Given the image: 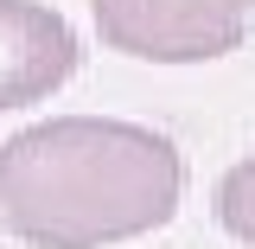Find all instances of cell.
<instances>
[{
	"label": "cell",
	"instance_id": "obj_1",
	"mask_svg": "<svg viewBox=\"0 0 255 249\" xmlns=\"http://www.w3.org/2000/svg\"><path fill=\"white\" fill-rule=\"evenodd\" d=\"M185 160L147 122L51 115L0 141V230L32 249H102L166 230Z\"/></svg>",
	"mask_w": 255,
	"mask_h": 249
},
{
	"label": "cell",
	"instance_id": "obj_2",
	"mask_svg": "<svg viewBox=\"0 0 255 249\" xmlns=\"http://www.w3.org/2000/svg\"><path fill=\"white\" fill-rule=\"evenodd\" d=\"M96 38L140 64H211L249 38L255 0H90Z\"/></svg>",
	"mask_w": 255,
	"mask_h": 249
},
{
	"label": "cell",
	"instance_id": "obj_3",
	"mask_svg": "<svg viewBox=\"0 0 255 249\" xmlns=\"http://www.w3.org/2000/svg\"><path fill=\"white\" fill-rule=\"evenodd\" d=\"M77 32L45 0H0V109L58 96L77 77Z\"/></svg>",
	"mask_w": 255,
	"mask_h": 249
},
{
	"label": "cell",
	"instance_id": "obj_4",
	"mask_svg": "<svg viewBox=\"0 0 255 249\" xmlns=\"http://www.w3.org/2000/svg\"><path fill=\"white\" fill-rule=\"evenodd\" d=\"M217 224L243 249H255V154L236 160V166L217 179Z\"/></svg>",
	"mask_w": 255,
	"mask_h": 249
}]
</instances>
